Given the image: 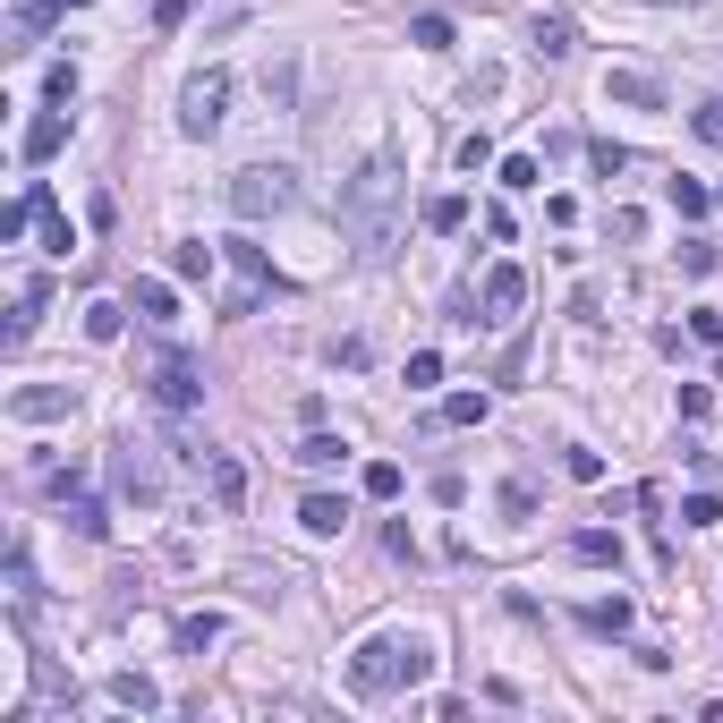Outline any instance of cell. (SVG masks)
<instances>
[{
    "label": "cell",
    "mask_w": 723,
    "mask_h": 723,
    "mask_svg": "<svg viewBox=\"0 0 723 723\" xmlns=\"http://www.w3.org/2000/svg\"><path fill=\"white\" fill-rule=\"evenodd\" d=\"M400 197H409L400 154H366V163L341 179V231H349V247H358L366 264L392 256V238H400Z\"/></svg>",
    "instance_id": "6da1fadb"
},
{
    "label": "cell",
    "mask_w": 723,
    "mask_h": 723,
    "mask_svg": "<svg viewBox=\"0 0 723 723\" xmlns=\"http://www.w3.org/2000/svg\"><path fill=\"white\" fill-rule=\"evenodd\" d=\"M434 672V647L426 638H366L358 656H349V690L358 698H392L409 681H426Z\"/></svg>",
    "instance_id": "7a4b0ae2"
},
{
    "label": "cell",
    "mask_w": 723,
    "mask_h": 723,
    "mask_svg": "<svg viewBox=\"0 0 723 723\" xmlns=\"http://www.w3.org/2000/svg\"><path fill=\"white\" fill-rule=\"evenodd\" d=\"M298 204V179L281 163H247V170H231V213L238 222H264V213H290Z\"/></svg>",
    "instance_id": "3957f363"
},
{
    "label": "cell",
    "mask_w": 723,
    "mask_h": 723,
    "mask_svg": "<svg viewBox=\"0 0 723 723\" xmlns=\"http://www.w3.org/2000/svg\"><path fill=\"white\" fill-rule=\"evenodd\" d=\"M145 392H154V409H170V418H188L204 400V366L188 358V349H163V358L145 366Z\"/></svg>",
    "instance_id": "277c9868"
},
{
    "label": "cell",
    "mask_w": 723,
    "mask_h": 723,
    "mask_svg": "<svg viewBox=\"0 0 723 723\" xmlns=\"http://www.w3.org/2000/svg\"><path fill=\"white\" fill-rule=\"evenodd\" d=\"M222 102H231V68L188 77V94H179V129H188V136H213V129H222Z\"/></svg>",
    "instance_id": "5b68a950"
},
{
    "label": "cell",
    "mask_w": 723,
    "mask_h": 723,
    "mask_svg": "<svg viewBox=\"0 0 723 723\" xmlns=\"http://www.w3.org/2000/svg\"><path fill=\"white\" fill-rule=\"evenodd\" d=\"M477 307H486L477 324H493V332H502V324H511V315L527 307V272H520V264H493V272H486V290H477Z\"/></svg>",
    "instance_id": "8992f818"
},
{
    "label": "cell",
    "mask_w": 723,
    "mask_h": 723,
    "mask_svg": "<svg viewBox=\"0 0 723 723\" xmlns=\"http://www.w3.org/2000/svg\"><path fill=\"white\" fill-rule=\"evenodd\" d=\"M68 409H77L68 383H26V392H9V418H26V426H52V418H68Z\"/></svg>",
    "instance_id": "52a82bcc"
},
{
    "label": "cell",
    "mask_w": 723,
    "mask_h": 723,
    "mask_svg": "<svg viewBox=\"0 0 723 723\" xmlns=\"http://www.w3.org/2000/svg\"><path fill=\"white\" fill-rule=\"evenodd\" d=\"M197 468H204V486H213L222 511H247V468H238L231 452H197Z\"/></svg>",
    "instance_id": "ba28073f"
},
{
    "label": "cell",
    "mask_w": 723,
    "mask_h": 723,
    "mask_svg": "<svg viewBox=\"0 0 723 723\" xmlns=\"http://www.w3.org/2000/svg\"><path fill=\"white\" fill-rule=\"evenodd\" d=\"M231 264H238V298H231V315H247V307L272 290V264H264V247H247V238H231Z\"/></svg>",
    "instance_id": "9c48e42d"
},
{
    "label": "cell",
    "mask_w": 723,
    "mask_h": 723,
    "mask_svg": "<svg viewBox=\"0 0 723 723\" xmlns=\"http://www.w3.org/2000/svg\"><path fill=\"white\" fill-rule=\"evenodd\" d=\"M604 102H630V111H664V86L647 77V68H613V77H604Z\"/></svg>",
    "instance_id": "30bf717a"
},
{
    "label": "cell",
    "mask_w": 723,
    "mask_h": 723,
    "mask_svg": "<svg viewBox=\"0 0 723 723\" xmlns=\"http://www.w3.org/2000/svg\"><path fill=\"white\" fill-rule=\"evenodd\" d=\"M18 145H26V163H52V154H60V145H68V111H34V120H26V136H18Z\"/></svg>",
    "instance_id": "8fae6325"
},
{
    "label": "cell",
    "mask_w": 723,
    "mask_h": 723,
    "mask_svg": "<svg viewBox=\"0 0 723 723\" xmlns=\"http://www.w3.org/2000/svg\"><path fill=\"white\" fill-rule=\"evenodd\" d=\"M120 493H129V502H145V511H154V502H163V468L145 460V452H120Z\"/></svg>",
    "instance_id": "7c38bea8"
},
{
    "label": "cell",
    "mask_w": 723,
    "mask_h": 723,
    "mask_svg": "<svg viewBox=\"0 0 723 723\" xmlns=\"http://www.w3.org/2000/svg\"><path fill=\"white\" fill-rule=\"evenodd\" d=\"M630 622H638V613H630V596H596V604H588V630H596V638H630Z\"/></svg>",
    "instance_id": "4fadbf2b"
},
{
    "label": "cell",
    "mask_w": 723,
    "mask_h": 723,
    "mask_svg": "<svg viewBox=\"0 0 723 723\" xmlns=\"http://www.w3.org/2000/svg\"><path fill=\"white\" fill-rule=\"evenodd\" d=\"M298 520H307V536H341L349 502H341V493H307V511H298Z\"/></svg>",
    "instance_id": "5bb4252c"
},
{
    "label": "cell",
    "mask_w": 723,
    "mask_h": 723,
    "mask_svg": "<svg viewBox=\"0 0 723 723\" xmlns=\"http://www.w3.org/2000/svg\"><path fill=\"white\" fill-rule=\"evenodd\" d=\"M570 554H579V561H596V570H604V561L622 570V536H613V527H579V536H570Z\"/></svg>",
    "instance_id": "9a60e30c"
},
{
    "label": "cell",
    "mask_w": 723,
    "mask_h": 723,
    "mask_svg": "<svg viewBox=\"0 0 723 723\" xmlns=\"http://www.w3.org/2000/svg\"><path fill=\"white\" fill-rule=\"evenodd\" d=\"M536 52H545V60L579 52V34H570V18H561V9H536Z\"/></svg>",
    "instance_id": "2e32d148"
},
{
    "label": "cell",
    "mask_w": 723,
    "mask_h": 723,
    "mask_svg": "<svg viewBox=\"0 0 723 723\" xmlns=\"http://www.w3.org/2000/svg\"><path fill=\"white\" fill-rule=\"evenodd\" d=\"M34 231H43V247H52V256H68V247H77V231H68V213L52 204V188H43V213H34Z\"/></svg>",
    "instance_id": "e0dca14e"
},
{
    "label": "cell",
    "mask_w": 723,
    "mask_h": 723,
    "mask_svg": "<svg viewBox=\"0 0 723 723\" xmlns=\"http://www.w3.org/2000/svg\"><path fill=\"white\" fill-rule=\"evenodd\" d=\"M170 272H179V281H213V247H204V238H179V247H170Z\"/></svg>",
    "instance_id": "ac0fdd59"
},
{
    "label": "cell",
    "mask_w": 723,
    "mask_h": 723,
    "mask_svg": "<svg viewBox=\"0 0 723 723\" xmlns=\"http://www.w3.org/2000/svg\"><path fill=\"white\" fill-rule=\"evenodd\" d=\"M120 332H129V307H120V298H94V307H86V341H120Z\"/></svg>",
    "instance_id": "d6986e66"
},
{
    "label": "cell",
    "mask_w": 723,
    "mask_h": 723,
    "mask_svg": "<svg viewBox=\"0 0 723 723\" xmlns=\"http://www.w3.org/2000/svg\"><path fill=\"white\" fill-rule=\"evenodd\" d=\"M111 698H120V707H136V715H154V707H163V690H154L145 672H111Z\"/></svg>",
    "instance_id": "ffe728a7"
},
{
    "label": "cell",
    "mask_w": 723,
    "mask_h": 723,
    "mask_svg": "<svg viewBox=\"0 0 723 723\" xmlns=\"http://www.w3.org/2000/svg\"><path fill=\"white\" fill-rule=\"evenodd\" d=\"M34 213H43V179H34L18 204H0V238H26V231H34Z\"/></svg>",
    "instance_id": "44dd1931"
},
{
    "label": "cell",
    "mask_w": 723,
    "mask_h": 723,
    "mask_svg": "<svg viewBox=\"0 0 723 723\" xmlns=\"http://www.w3.org/2000/svg\"><path fill=\"white\" fill-rule=\"evenodd\" d=\"M68 527L77 536H111V511H102L94 493H68Z\"/></svg>",
    "instance_id": "7402d4cb"
},
{
    "label": "cell",
    "mask_w": 723,
    "mask_h": 723,
    "mask_svg": "<svg viewBox=\"0 0 723 723\" xmlns=\"http://www.w3.org/2000/svg\"><path fill=\"white\" fill-rule=\"evenodd\" d=\"M341 452H349V443H341V434H307V443H298V468H341Z\"/></svg>",
    "instance_id": "603a6c76"
},
{
    "label": "cell",
    "mask_w": 723,
    "mask_h": 723,
    "mask_svg": "<svg viewBox=\"0 0 723 723\" xmlns=\"http://www.w3.org/2000/svg\"><path fill=\"white\" fill-rule=\"evenodd\" d=\"M170 307H179L170 281H136V315H145V324H170Z\"/></svg>",
    "instance_id": "cb8c5ba5"
},
{
    "label": "cell",
    "mask_w": 723,
    "mask_h": 723,
    "mask_svg": "<svg viewBox=\"0 0 723 723\" xmlns=\"http://www.w3.org/2000/svg\"><path fill=\"white\" fill-rule=\"evenodd\" d=\"M486 409H493L486 392H452L443 400V426H486Z\"/></svg>",
    "instance_id": "d4e9b609"
},
{
    "label": "cell",
    "mask_w": 723,
    "mask_h": 723,
    "mask_svg": "<svg viewBox=\"0 0 723 723\" xmlns=\"http://www.w3.org/2000/svg\"><path fill=\"white\" fill-rule=\"evenodd\" d=\"M664 197H672V213H681V222H698V213H707V188H698V179H664Z\"/></svg>",
    "instance_id": "484cf974"
},
{
    "label": "cell",
    "mask_w": 723,
    "mask_h": 723,
    "mask_svg": "<svg viewBox=\"0 0 723 723\" xmlns=\"http://www.w3.org/2000/svg\"><path fill=\"white\" fill-rule=\"evenodd\" d=\"M213 638H222V613H188V622H179V647H188V656H204Z\"/></svg>",
    "instance_id": "4316f807"
},
{
    "label": "cell",
    "mask_w": 723,
    "mask_h": 723,
    "mask_svg": "<svg viewBox=\"0 0 723 723\" xmlns=\"http://www.w3.org/2000/svg\"><path fill=\"white\" fill-rule=\"evenodd\" d=\"M358 486H366V502H392V493H400V460H366Z\"/></svg>",
    "instance_id": "83f0119b"
},
{
    "label": "cell",
    "mask_w": 723,
    "mask_h": 723,
    "mask_svg": "<svg viewBox=\"0 0 723 723\" xmlns=\"http://www.w3.org/2000/svg\"><path fill=\"white\" fill-rule=\"evenodd\" d=\"M409 43H418V52H452L460 34H452V18H418V26H409Z\"/></svg>",
    "instance_id": "f1b7e54d"
},
{
    "label": "cell",
    "mask_w": 723,
    "mask_h": 723,
    "mask_svg": "<svg viewBox=\"0 0 723 723\" xmlns=\"http://www.w3.org/2000/svg\"><path fill=\"white\" fill-rule=\"evenodd\" d=\"M468 222V197H426V231H460Z\"/></svg>",
    "instance_id": "f546056e"
},
{
    "label": "cell",
    "mask_w": 723,
    "mask_h": 723,
    "mask_svg": "<svg viewBox=\"0 0 723 723\" xmlns=\"http://www.w3.org/2000/svg\"><path fill=\"white\" fill-rule=\"evenodd\" d=\"M502 188H545V163H536V154H511V163H502Z\"/></svg>",
    "instance_id": "4dcf8cb0"
},
{
    "label": "cell",
    "mask_w": 723,
    "mask_h": 723,
    "mask_svg": "<svg viewBox=\"0 0 723 723\" xmlns=\"http://www.w3.org/2000/svg\"><path fill=\"white\" fill-rule=\"evenodd\" d=\"M52 9H68V0H18V34H26V43H34V34L52 26Z\"/></svg>",
    "instance_id": "1f68e13d"
},
{
    "label": "cell",
    "mask_w": 723,
    "mask_h": 723,
    "mask_svg": "<svg viewBox=\"0 0 723 723\" xmlns=\"http://www.w3.org/2000/svg\"><path fill=\"white\" fill-rule=\"evenodd\" d=\"M723 520V493H690V502H681V527H715Z\"/></svg>",
    "instance_id": "d6a6232c"
},
{
    "label": "cell",
    "mask_w": 723,
    "mask_h": 723,
    "mask_svg": "<svg viewBox=\"0 0 723 723\" xmlns=\"http://www.w3.org/2000/svg\"><path fill=\"white\" fill-rule=\"evenodd\" d=\"M681 272H690V281H707V272H715V247H707V238H681Z\"/></svg>",
    "instance_id": "836d02e7"
},
{
    "label": "cell",
    "mask_w": 723,
    "mask_h": 723,
    "mask_svg": "<svg viewBox=\"0 0 723 723\" xmlns=\"http://www.w3.org/2000/svg\"><path fill=\"white\" fill-rule=\"evenodd\" d=\"M690 332L707 341V349H723V307H690Z\"/></svg>",
    "instance_id": "e575fe53"
},
{
    "label": "cell",
    "mask_w": 723,
    "mask_h": 723,
    "mask_svg": "<svg viewBox=\"0 0 723 723\" xmlns=\"http://www.w3.org/2000/svg\"><path fill=\"white\" fill-rule=\"evenodd\" d=\"M588 163L604 170V179H613V170H630V154H622V145H613V136H596V145H588Z\"/></svg>",
    "instance_id": "d590c367"
},
{
    "label": "cell",
    "mask_w": 723,
    "mask_h": 723,
    "mask_svg": "<svg viewBox=\"0 0 723 723\" xmlns=\"http://www.w3.org/2000/svg\"><path fill=\"white\" fill-rule=\"evenodd\" d=\"M409 383H418V392H434V383H443V358H434V349H418V358H409Z\"/></svg>",
    "instance_id": "8d00e7d4"
},
{
    "label": "cell",
    "mask_w": 723,
    "mask_h": 723,
    "mask_svg": "<svg viewBox=\"0 0 723 723\" xmlns=\"http://www.w3.org/2000/svg\"><path fill=\"white\" fill-rule=\"evenodd\" d=\"M707 409H715V392H707V383H681V426H698Z\"/></svg>",
    "instance_id": "74e56055"
},
{
    "label": "cell",
    "mask_w": 723,
    "mask_h": 723,
    "mask_svg": "<svg viewBox=\"0 0 723 723\" xmlns=\"http://www.w3.org/2000/svg\"><path fill=\"white\" fill-rule=\"evenodd\" d=\"M43 102H77V68H68V60L43 77Z\"/></svg>",
    "instance_id": "f35d334b"
},
{
    "label": "cell",
    "mask_w": 723,
    "mask_h": 723,
    "mask_svg": "<svg viewBox=\"0 0 723 723\" xmlns=\"http://www.w3.org/2000/svg\"><path fill=\"white\" fill-rule=\"evenodd\" d=\"M561 468H570L579 486H596V477H604V452H570V460H561Z\"/></svg>",
    "instance_id": "ab89813d"
},
{
    "label": "cell",
    "mask_w": 723,
    "mask_h": 723,
    "mask_svg": "<svg viewBox=\"0 0 723 723\" xmlns=\"http://www.w3.org/2000/svg\"><path fill=\"white\" fill-rule=\"evenodd\" d=\"M188 9H197V0H154V26H163V34H170V26H188Z\"/></svg>",
    "instance_id": "60d3db41"
},
{
    "label": "cell",
    "mask_w": 723,
    "mask_h": 723,
    "mask_svg": "<svg viewBox=\"0 0 723 723\" xmlns=\"http://www.w3.org/2000/svg\"><path fill=\"white\" fill-rule=\"evenodd\" d=\"M698 136H707V145H723V102H707V111H698Z\"/></svg>",
    "instance_id": "b9f144b4"
},
{
    "label": "cell",
    "mask_w": 723,
    "mask_h": 723,
    "mask_svg": "<svg viewBox=\"0 0 723 723\" xmlns=\"http://www.w3.org/2000/svg\"><path fill=\"white\" fill-rule=\"evenodd\" d=\"M68 9H86V0H68Z\"/></svg>",
    "instance_id": "7bdbcfd3"
}]
</instances>
